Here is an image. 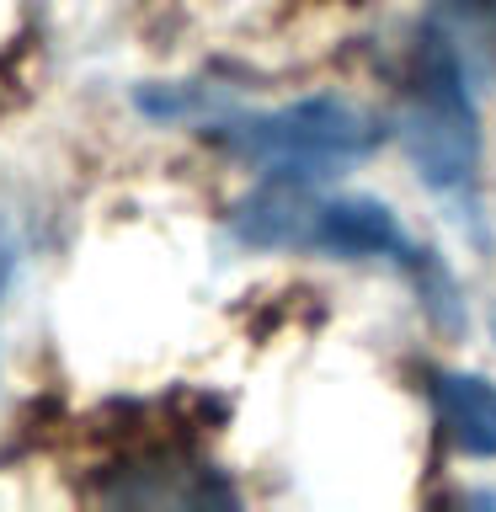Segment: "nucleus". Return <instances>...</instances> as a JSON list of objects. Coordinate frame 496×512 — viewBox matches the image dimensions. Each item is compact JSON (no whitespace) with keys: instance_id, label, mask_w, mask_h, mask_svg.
Returning <instances> with one entry per match:
<instances>
[{"instance_id":"nucleus-1","label":"nucleus","mask_w":496,"mask_h":512,"mask_svg":"<svg viewBox=\"0 0 496 512\" xmlns=\"http://www.w3.org/2000/svg\"><path fill=\"white\" fill-rule=\"evenodd\" d=\"M235 240L256 251H315V256H384L422 272V251L395 224V214L374 198H336L315 192L304 176L251 187L230 208Z\"/></svg>"},{"instance_id":"nucleus-2","label":"nucleus","mask_w":496,"mask_h":512,"mask_svg":"<svg viewBox=\"0 0 496 512\" xmlns=\"http://www.w3.org/2000/svg\"><path fill=\"white\" fill-rule=\"evenodd\" d=\"M203 139L235 160H251V166L310 176V171H336L374 155L384 144V123L368 107L347 102V96H304V102H288L278 112L219 118L203 128Z\"/></svg>"},{"instance_id":"nucleus-3","label":"nucleus","mask_w":496,"mask_h":512,"mask_svg":"<svg viewBox=\"0 0 496 512\" xmlns=\"http://www.w3.org/2000/svg\"><path fill=\"white\" fill-rule=\"evenodd\" d=\"M464 59L438 32L422 27L406 75V107H400V144H406L416 176L438 192H459L475 182L480 166V118L475 86Z\"/></svg>"},{"instance_id":"nucleus-4","label":"nucleus","mask_w":496,"mask_h":512,"mask_svg":"<svg viewBox=\"0 0 496 512\" xmlns=\"http://www.w3.org/2000/svg\"><path fill=\"white\" fill-rule=\"evenodd\" d=\"M432 406L448 443L464 454H496V384L475 374H432Z\"/></svg>"},{"instance_id":"nucleus-5","label":"nucleus","mask_w":496,"mask_h":512,"mask_svg":"<svg viewBox=\"0 0 496 512\" xmlns=\"http://www.w3.org/2000/svg\"><path fill=\"white\" fill-rule=\"evenodd\" d=\"M422 27L438 32L470 75L496 70V0H432Z\"/></svg>"},{"instance_id":"nucleus-6","label":"nucleus","mask_w":496,"mask_h":512,"mask_svg":"<svg viewBox=\"0 0 496 512\" xmlns=\"http://www.w3.org/2000/svg\"><path fill=\"white\" fill-rule=\"evenodd\" d=\"M6 267H11V256H6V246H0V278H6Z\"/></svg>"}]
</instances>
